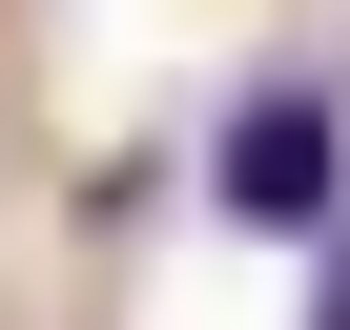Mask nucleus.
Returning <instances> with one entry per match:
<instances>
[{"instance_id": "obj_1", "label": "nucleus", "mask_w": 350, "mask_h": 330, "mask_svg": "<svg viewBox=\"0 0 350 330\" xmlns=\"http://www.w3.org/2000/svg\"><path fill=\"white\" fill-rule=\"evenodd\" d=\"M206 207H227L247 248H329V227H350V103H329V83H247V103L206 124Z\"/></svg>"}, {"instance_id": "obj_2", "label": "nucleus", "mask_w": 350, "mask_h": 330, "mask_svg": "<svg viewBox=\"0 0 350 330\" xmlns=\"http://www.w3.org/2000/svg\"><path fill=\"white\" fill-rule=\"evenodd\" d=\"M309 330H350V227H329V289H309Z\"/></svg>"}]
</instances>
